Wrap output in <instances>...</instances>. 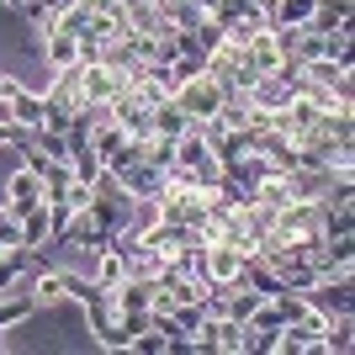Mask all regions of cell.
<instances>
[{
    "label": "cell",
    "mask_w": 355,
    "mask_h": 355,
    "mask_svg": "<svg viewBox=\"0 0 355 355\" xmlns=\"http://www.w3.org/2000/svg\"><path fill=\"white\" fill-rule=\"evenodd\" d=\"M170 101H175L191 122H202V117H218V106H223V85L212 80L207 69H202V74H191V80H180V90L170 96Z\"/></svg>",
    "instance_id": "cell-1"
},
{
    "label": "cell",
    "mask_w": 355,
    "mask_h": 355,
    "mask_svg": "<svg viewBox=\"0 0 355 355\" xmlns=\"http://www.w3.org/2000/svg\"><path fill=\"white\" fill-rule=\"evenodd\" d=\"M133 80H122L117 69L106 64H80V101H112L117 90H128Z\"/></svg>",
    "instance_id": "cell-2"
},
{
    "label": "cell",
    "mask_w": 355,
    "mask_h": 355,
    "mask_svg": "<svg viewBox=\"0 0 355 355\" xmlns=\"http://www.w3.org/2000/svg\"><path fill=\"white\" fill-rule=\"evenodd\" d=\"M0 191H6V207H11V212H27L32 202H43V175H37L32 164H16Z\"/></svg>",
    "instance_id": "cell-3"
},
{
    "label": "cell",
    "mask_w": 355,
    "mask_h": 355,
    "mask_svg": "<svg viewBox=\"0 0 355 355\" xmlns=\"http://www.w3.org/2000/svg\"><path fill=\"white\" fill-rule=\"evenodd\" d=\"M27 297L37 308H59V302H69V276H64L59 266L37 270V276H27Z\"/></svg>",
    "instance_id": "cell-4"
},
{
    "label": "cell",
    "mask_w": 355,
    "mask_h": 355,
    "mask_svg": "<svg viewBox=\"0 0 355 355\" xmlns=\"http://www.w3.org/2000/svg\"><path fill=\"white\" fill-rule=\"evenodd\" d=\"M329 186H334V175H329V170H302V164H297V170H286V196H292V202H324Z\"/></svg>",
    "instance_id": "cell-5"
},
{
    "label": "cell",
    "mask_w": 355,
    "mask_h": 355,
    "mask_svg": "<svg viewBox=\"0 0 355 355\" xmlns=\"http://www.w3.org/2000/svg\"><path fill=\"white\" fill-rule=\"evenodd\" d=\"M244 260L250 254L234 250V244H207V282H239V270H244Z\"/></svg>",
    "instance_id": "cell-6"
},
{
    "label": "cell",
    "mask_w": 355,
    "mask_h": 355,
    "mask_svg": "<svg viewBox=\"0 0 355 355\" xmlns=\"http://www.w3.org/2000/svg\"><path fill=\"white\" fill-rule=\"evenodd\" d=\"M43 64L48 69H74V64H80V37L64 32V27H53L43 37Z\"/></svg>",
    "instance_id": "cell-7"
},
{
    "label": "cell",
    "mask_w": 355,
    "mask_h": 355,
    "mask_svg": "<svg viewBox=\"0 0 355 355\" xmlns=\"http://www.w3.org/2000/svg\"><path fill=\"white\" fill-rule=\"evenodd\" d=\"M21 218V244L32 250H48V239H53V223H48V202H32L27 212H16Z\"/></svg>",
    "instance_id": "cell-8"
},
{
    "label": "cell",
    "mask_w": 355,
    "mask_h": 355,
    "mask_svg": "<svg viewBox=\"0 0 355 355\" xmlns=\"http://www.w3.org/2000/svg\"><path fill=\"white\" fill-rule=\"evenodd\" d=\"M350 11H355V0H318V6H313V16L302 21V27H313V32L350 27Z\"/></svg>",
    "instance_id": "cell-9"
},
{
    "label": "cell",
    "mask_w": 355,
    "mask_h": 355,
    "mask_svg": "<svg viewBox=\"0 0 355 355\" xmlns=\"http://www.w3.org/2000/svg\"><path fill=\"white\" fill-rule=\"evenodd\" d=\"M239 282H244V286H254V292H266V297H276V292H282V276H276V270H270L266 260H260V254H250V260H244Z\"/></svg>",
    "instance_id": "cell-10"
},
{
    "label": "cell",
    "mask_w": 355,
    "mask_h": 355,
    "mask_svg": "<svg viewBox=\"0 0 355 355\" xmlns=\"http://www.w3.org/2000/svg\"><path fill=\"white\" fill-rule=\"evenodd\" d=\"M117 180H122V186H128L133 196H159V191H164V175L154 170V164H144V159H138L128 175H117Z\"/></svg>",
    "instance_id": "cell-11"
},
{
    "label": "cell",
    "mask_w": 355,
    "mask_h": 355,
    "mask_svg": "<svg viewBox=\"0 0 355 355\" xmlns=\"http://www.w3.org/2000/svg\"><path fill=\"white\" fill-rule=\"evenodd\" d=\"M250 64H254V74H270L276 64H282V48H276V37H270V27L250 37Z\"/></svg>",
    "instance_id": "cell-12"
},
{
    "label": "cell",
    "mask_w": 355,
    "mask_h": 355,
    "mask_svg": "<svg viewBox=\"0 0 355 355\" xmlns=\"http://www.w3.org/2000/svg\"><path fill=\"white\" fill-rule=\"evenodd\" d=\"M159 11H164V21H170V27L175 32H191L196 21H202V6H196V0H159Z\"/></svg>",
    "instance_id": "cell-13"
},
{
    "label": "cell",
    "mask_w": 355,
    "mask_h": 355,
    "mask_svg": "<svg viewBox=\"0 0 355 355\" xmlns=\"http://www.w3.org/2000/svg\"><path fill=\"white\" fill-rule=\"evenodd\" d=\"M350 345H355V318H350V313L329 318V329H324V355H345Z\"/></svg>",
    "instance_id": "cell-14"
},
{
    "label": "cell",
    "mask_w": 355,
    "mask_h": 355,
    "mask_svg": "<svg viewBox=\"0 0 355 355\" xmlns=\"http://www.w3.org/2000/svg\"><path fill=\"white\" fill-rule=\"evenodd\" d=\"M186 128H191V117H186L175 101H159V106H154V133H159V138H180Z\"/></svg>",
    "instance_id": "cell-15"
},
{
    "label": "cell",
    "mask_w": 355,
    "mask_h": 355,
    "mask_svg": "<svg viewBox=\"0 0 355 355\" xmlns=\"http://www.w3.org/2000/svg\"><path fill=\"white\" fill-rule=\"evenodd\" d=\"M11 112H16V128H21V133H37V128H43V96L21 90V96L11 101Z\"/></svg>",
    "instance_id": "cell-16"
},
{
    "label": "cell",
    "mask_w": 355,
    "mask_h": 355,
    "mask_svg": "<svg viewBox=\"0 0 355 355\" xmlns=\"http://www.w3.org/2000/svg\"><path fill=\"white\" fill-rule=\"evenodd\" d=\"M313 6H318V0H276V6H270V21H276V27H302L313 16Z\"/></svg>",
    "instance_id": "cell-17"
},
{
    "label": "cell",
    "mask_w": 355,
    "mask_h": 355,
    "mask_svg": "<svg viewBox=\"0 0 355 355\" xmlns=\"http://www.w3.org/2000/svg\"><path fill=\"white\" fill-rule=\"evenodd\" d=\"M250 11H266V6H260V0H212V21H223V27H228V21H239V16H250Z\"/></svg>",
    "instance_id": "cell-18"
},
{
    "label": "cell",
    "mask_w": 355,
    "mask_h": 355,
    "mask_svg": "<svg viewBox=\"0 0 355 355\" xmlns=\"http://www.w3.org/2000/svg\"><path fill=\"white\" fill-rule=\"evenodd\" d=\"M128 350H138V355H164V350H170V334L148 324L144 334H133V345H128Z\"/></svg>",
    "instance_id": "cell-19"
},
{
    "label": "cell",
    "mask_w": 355,
    "mask_h": 355,
    "mask_svg": "<svg viewBox=\"0 0 355 355\" xmlns=\"http://www.w3.org/2000/svg\"><path fill=\"white\" fill-rule=\"evenodd\" d=\"M21 96V80L16 74H0V101H16Z\"/></svg>",
    "instance_id": "cell-20"
},
{
    "label": "cell",
    "mask_w": 355,
    "mask_h": 355,
    "mask_svg": "<svg viewBox=\"0 0 355 355\" xmlns=\"http://www.w3.org/2000/svg\"><path fill=\"white\" fill-rule=\"evenodd\" d=\"M0 128H16V112H11V101H0Z\"/></svg>",
    "instance_id": "cell-21"
},
{
    "label": "cell",
    "mask_w": 355,
    "mask_h": 355,
    "mask_svg": "<svg viewBox=\"0 0 355 355\" xmlns=\"http://www.w3.org/2000/svg\"><path fill=\"white\" fill-rule=\"evenodd\" d=\"M48 6H53V11H69V6H74V0H48Z\"/></svg>",
    "instance_id": "cell-22"
},
{
    "label": "cell",
    "mask_w": 355,
    "mask_h": 355,
    "mask_svg": "<svg viewBox=\"0 0 355 355\" xmlns=\"http://www.w3.org/2000/svg\"><path fill=\"white\" fill-rule=\"evenodd\" d=\"M0 6H6V11H16V6H21V0H0Z\"/></svg>",
    "instance_id": "cell-23"
},
{
    "label": "cell",
    "mask_w": 355,
    "mask_h": 355,
    "mask_svg": "<svg viewBox=\"0 0 355 355\" xmlns=\"http://www.w3.org/2000/svg\"><path fill=\"white\" fill-rule=\"evenodd\" d=\"M196 6H202V11H212V0H196Z\"/></svg>",
    "instance_id": "cell-24"
}]
</instances>
